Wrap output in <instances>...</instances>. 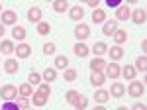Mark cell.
<instances>
[{
	"mask_svg": "<svg viewBox=\"0 0 147 110\" xmlns=\"http://www.w3.org/2000/svg\"><path fill=\"white\" fill-rule=\"evenodd\" d=\"M108 53H110V59L116 63L118 59H122V57H124V49H122L120 45H114V47H108Z\"/></svg>",
	"mask_w": 147,
	"mask_h": 110,
	"instance_id": "obj_17",
	"label": "cell"
},
{
	"mask_svg": "<svg viewBox=\"0 0 147 110\" xmlns=\"http://www.w3.org/2000/svg\"><path fill=\"white\" fill-rule=\"evenodd\" d=\"M37 92H41V94H45V96H49L51 94V87L47 85V83H41V85H37Z\"/></svg>",
	"mask_w": 147,
	"mask_h": 110,
	"instance_id": "obj_37",
	"label": "cell"
},
{
	"mask_svg": "<svg viewBox=\"0 0 147 110\" xmlns=\"http://www.w3.org/2000/svg\"><path fill=\"white\" fill-rule=\"evenodd\" d=\"M18 92H20V96H26V98H30V96L34 94V92H32V85H30V83H24V85H20Z\"/></svg>",
	"mask_w": 147,
	"mask_h": 110,
	"instance_id": "obj_29",
	"label": "cell"
},
{
	"mask_svg": "<svg viewBox=\"0 0 147 110\" xmlns=\"http://www.w3.org/2000/svg\"><path fill=\"white\" fill-rule=\"evenodd\" d=\"M16 104H18V108H20V110H26V108H30V98H26V96H18V98H16Z\"/></svg>",
	"mask_w": 147,
	"mask_h": 110,
	"instance_id": "obj_35",
	"label": "cell"
},
{
	"mask_svg": "<svg viewBox=\"0 0 147 110\" xmlns=\"http://www.w3.org/2000/svg\"><path fill=\"white\" fill-rule=\"evenodd\" d=\"M112 37H114V41H116V45H122V43H125V41H127V32L118 28V30L112 33Z\"/></svg>",
	"mask_w": 147,
	"mask_h": 110,
	"instance_id": "obj_16",
	"label": "cell"
},
{
	"mask_svg": "<svg viewBox=\"0 0 147 110\" xmlns=\"http://www.w3.org/2000/svg\"><path fill=\"white\" fill-rule=\"evenodd\" d=\"M47 100H49V96H45V94H41V92H37L35 90L34 94H32V102H34L35 106H45Z\"/></svg>",
	"mask_w": 147,
	"mask_h": 110,
	"instance_id": "obj_20",
	"label": "cell"
},
{
	"mask_svg": "<svg viewBox=\"0 0 147 110\" xmlns=\"http://www.w3.org/2000/svg\"><path fill=\"white\" fill-rule=\"evenodd\" d=\"M73 51H75V55L77 57H86V55L90 53V47L84 43H80V41H77V45L73 47Z\"/></svg>",
	"mask_w": 147,
	"mask_h": 110,
	"instance_id": "obj_15",
	"label": "cell"
},
{
	"mask_svg": "<svg viewBox=\"0 0 147 110\" xmlns=\"http://www.w3.org/2000/svg\"><path fill=\"white\" fill-rule=\"evenodd\" d=\"M0 12H4V10H2V2H0Z\"/></svg>",
	"mask_w": 147,
	"mask_h": 110,
	"instance_id": "obj_46",
	"label": "cell"
},
{
	"mask_svg": "<svg viewBox=\"0 0 147 110\" xmlns=\"http://www.w3.org/2000/svg\"><path fill=\"white\" fill-rule=\"evenodd\" d=\"M118 110H129V108H125V106H120V108H118Z\"/></svg>",
	"mask_w": 147,
	"mask_h": 110,
	"instance_id": "obj_45",
	"label": "cell"
},
{
	"mask_svg": "<svg viewBox=\"0 0 147 110\" xmlns=\"http://www.w3.org/2000/svg\"><path fill=\"white\" fill-rule=\"evenodd\" d=\"M143 92H145V85L143 83H139V81H131L129 83V87H127V94L129 96L137 98V96H143Z\"/></svg>",
	"mask_w": 147,
	"mask_h": 110,
	"instance_id": "obj_2",
	"label": "cell"
},
{
	"mask_svg": "<svg viewBox=\"0 0 147 110\" xmlns=\"http://www.w3.org/2000/svg\"><path fill=\"white\" fill-rule=\"evenodd\" d=\"M79 96H80V92H79V90H69L67 94H65V98H67L69 104H75V102L79 100Z\"/></svg>",
	"mask_w": 147,
	"mask_h": 110,
	"instance_id": "obj_31",
	"label": "cell"
},
{
	"mask_svg": "<svg viewBox=\"0 0 147 110\" xmlns=\"http://www.w3.org/2000/svg\"><path fill=\"white\" fill-rule=\"evenodd\" d=\"M49 32H51V26H49L47 22H39L37 24V33H39V35H47Z\"/></svg>",
	"mask_w": 147,
	"mask_h": 110,
	"instance_id": "obj_34",
	"label": "cell"
},
{
	"mask_svg": "<svg viewBox=\"0 0 147 110\" xmlns=\"http://www.w3.org/2000/svg\"><path fill=\"white\" fill-rule=\"evenodd\" d=\"M104 83H106V75H104V73L92 71V75H90V85L92 87H102Z\"/></svg>",
	"mask_w": 147,
	"mask_h": 110,
	"instance_id": "obj_13",
	"label": "cell"
},
{
	"mask_svg": "<svg viewBox=\"0 0 147 110\" xmlns=\"http://www.w3.org/2000/svg\"><path fill=\"white\" fill-rule=\"evenodd\" d=\"M28 83H30V85H41V75H39L37 71H30Z\"/></svg>",
	"mask_w": 147,
	"mask_h": 110,
	"instance_id": "obj_30",
	"label": "cell"
},
{
	"mask_svg": "<svg viewBox=\"0 0 147 110\" xmlns=\"http://www.w3.org/2000/svg\"><path fill=\"white\" fill-rule=\"evenodd\" d=\"M136 65H137V71H141V73H145V71H147V57H145V55H141V57H137Z\"/></svg>",
	"mask_w": 147,
	"mask_h": 110,
	"instance_id": "obj_32",
	"label": "cell"
},
{
	"mask_svg": "<svg viewBox=\"0 0 147 110\" xmlns=\"http://www.w3.org/2000/svg\"><path fill=\"white\" fill-rule=\"evenodd\" d=\"M94 110H106V108H104V106H96Z\"/></svg>",
	"mask_w": 147,
	"mask_h": 110,
	"instance_id": "obj_44",
	"label": "cell"
},
{
	"mask_svg": "<svg viewBox=\"0 0 147 110\" xmlns=\"http://www.w3.org/2000/svg\"><path fill=\"white\" fill-rule=\"evenodd\" d=\"M92 51H94V55H96V57H100V55H104L106 51H108V45L104 43V41H98V43H94Z\"/></svg>",
	"mask_w": 147,
	"mask_h": 110,
	"instance_id": "obj_28",
	"label": "cell"
},
{
	"mask_svg": "<svg viewBox=\"0 0 147 110\" xmlns=\"http://www.w3.org/2000/svg\"><path fill=\"white\" fill-rule=\"evenodd\" d=\"M69 16H71V20L79 22L80 18L84 16V8H82V6H71V8H69Z\"/></svg>",
	"mask_w": 147,
	"mask_h": 110,
	"instance_id": "obj_14",
	"label": "cell"
},
{
	"mask_svg": "<svg viewBox=\"0 0 147 110\" xmlns=\"http://www.w3.org/2000/svg\"><path fill=\"white\" fill-rule=\"evenodd\" d=\"M120 75H124V79H127V81H134L137 75V71H136V67H131V65H125L124 69H122V73Z\"/></svg>",
	"mask_w": 147,
	"mask_h": 110,
	"instance_id": "obj_24",
	"label": "cell"
},
{
	"mask_svg": "<svg viewBox=\"0 0 147 110\" xmlns=\"http://www.w3.org/2000/svg\"><path fill=\"white\" fill-rule=\"evenodd\" d=\"M120 73H122V69H120L118 63H106V67H104V75L110 79H118Z\"/></svg>",
	"mask_w": 147,
	"mask_h": 110,
	"instance_id": "obj_4",
	"label": "cell"
},
{
	"mask_svg": "<svg viewBox=\"0 0 147 110\" xmlns=\"http://www.w3.org/2000/svg\"><path fill=\"white\" fill-rule=\"evenodd\" d=\"M4 33H6V32H4V26H2V24H0V37H2V35H4Z\"/></svg>",
	"mask_w": 147,
	"mask_h": 110,
	"instance_id": "obj_43",
	"label": "cell"
},
{
	"mask_svg": "<svg viewBox=\"0 0 147 110\" xmlns=\"http://www.w3.org/2000/svg\"><path fill=\"white\" fill-rule=\"evenodd\" d=\"M26 110H34V108H26Z\"/></svg>",
	"mask_w": 147,
	"mask_h": 110,
	"instance_id": "obj_47",
	"label": "cell"
},
{
	"mask_svg": "<svg viewBox=\"0 0 147 110\" xmlns=\"http://www.w3.org/2000/svg\"><path fill=\"white\" fill-rule=\"evenodd\" d=\"M73 106H75V108H77V110H84V108H86V106H88V98L80 94V96H79V100H77V102H75Z\"/></svg>",
	"mask_w": 147,
	"mask_h": 110,
	"instance_id": "obj_33",
	"label": "cell"
},
{
	"mask_svg": "<svg viewBox=\"0 0 147 110\" xmlns=\"http://www.w3.org/2000/svg\"><path fill=\"white\" fill-rule=\"evenodd\" d=\"M55 67L57 69H67L69 67V57L67 55H57L55 57Z\"/></svg>",
	"mask_w": 147,
	"mask_h": 110,
	"instance_id": "obj_27",
	"label": "cell"
},
{
	"mask_svg": "<svg viewBox=\"0 0 147 110\" xmlns=\"http://www.w3.org/2000/svg\"><path fill=\"white\" fill-rule=\"evenodd\" d=\"M55 79H57V69H53V67H47L45 71L41 73V81H47V85L51 81H55Z\"/></svg>",
	"mask_w": 147,
	"mask_h": 110,
	"instance_id": "obj_19",
	"label": "cell"
},
{
	"mask_svg": "<svg viewBox=\"0 0 147 110\" xmlns=\"http://www.w3.org/2000/svg\"><path fill=\"white\" fill-rule=\"evenodd\" d=\"M104 20H106V12L104 10L96 8V10L92 12V22L94 24H104Z\"/></svg>",
	"mask_w": 147,
	"mask_h": 110,
	"instance_id": "obj_25",
	"label": "cell"
},
{
	"mask_svg": "<svg viewBox=\"0 0 147 110\" xmlns=\"http://www.w3.org/2000/svg\"><path fill=\"white\" fill-rule=\"evenodd\" d=\"M63 79H65V81H69V83H71V81H75V79H77V71H75V69H65Z\"/></svg>",
	"mask_w": 147,
	"mask_h": 110,
	"instance_id": "obj_36",
	"label": "cell"
},
{
	"mask_svg": "<svg viewBox=\"0 0 147 110\" xmlns=\"http://www.w3.org/2000/svg\"><path fill=\"white\" fill-rule=\"evenodd\" d=\"M86 4H88L90 8H94V10L98 8V0H86Z\"/></svg>",
	"mask_w": 147,
	"mask_h": 110,
	"instance_id": "obj_42",
	"label": "cell"
},
{
	"mask_svg": "<svg viewBox=\"0 0 147 110\" xmlns=\"http://www.w3.org/2000/svg\"><path fill=\"white\" fill-rule=\"evenodd\" d=\"M104 67H106V61H104L102 57H94V59L90 61V69H92V71H96V73H102Z\"/></svg>",
	"mask_w": 147,
	"mask_h": 110,
	"instance_id": "obj_21",
	"label": "cell"
},
{
	"mask_svg": "<svg viewBox=\"0 0 147 110\" xmlns=\"http://www.w3.org/2000/svg\"><path fill=\"white\" fill-rule=\"evenodd\" d=\"M55 49H57L55 43H45V45H43V53H45V55H53V53H55Z\"/></svg>",
	"mask_w": 147,
	"mask_h": 110,
	"instance_id": "obj_39",
	"label": "cell"
},
{
	"mask_svg": "<svg viewBox=\"0 0 147 110\" xmlns=\"http://www.w3.org/2000/svg\"><path fill=\"white\" fill-rule=\"evenodd\" d=\"M12 37H14L16 41H24V39H26V28H24V26H14Z\"/></svg>",
	"mask_w": 147,
	"mask_h": 110,
	"instance_id": "obj_22",
	"label": "cell"
},
{
	"mask_svg": "<svg viewBox=\"0 0 147 110\" xmlns=\"http://www.w3.org/2000/svg\"><path fill=\"white\" fill-rule=\"evenodd\" d=\"M131 110H147V106L143 104V102H137V104H134V108Z\"/></svg>",
	"mask_w": 147,
	"mask_h": 110,
	"instance_id": "obj_41",
	"label": "cell"
},
{
	"mask_svg": "<svg viewBox=\"0 0 147 110\" xmlns=\"http://www.w3.org/2000/svg\"><path fill=\"white\" fill-rule=\"evenodd\" d=\"M14 51H16V55H18L20 59H28V57L32 55V47H30L28 43H20V45H16Z\"/></svg>",
	"mask_w": 147,
	"mask_h": 110,
	"instance_id": "obj_7",
	"label": "cell"
},
{
	"mask_svg": "<svg viewBox=\"0 0 147 110\" xmlns=\"http://www.w3.org/2000/svg\"><path fill=\"white\" fill-rule=\"evenodd\" d=\"M120 2H122V0H106V6H108V8H120V6H122Z\"/></svg>",
	"mask_w": 147,
	"mask_h": 110,
	"instance_id": "obj_40",
	"label": "cell"
},
{
	"mask_svg": "<svg viewBox=\"0 0 147 110\" xmlns=\"http://www.w3.org/2000/svg\"><path fill=\"white\" fill-rule=\"evenodd\" d=\"M116 30H118V22L116 20H108V22L102 24V33L104 35H112Z\"/></svg>",
	"mask_w": 147,
	"mask_h": 110,
	"instance_id": "obj_12",
	"label": "cell"
},
{
	"mask_svg": "<svg viewBox=\"0 0 147 110\" xmlns=\"http://www.w3.org/2000/svg\"><path fill=\"white\" fill-rule=\"evenodd\" d=\"M28 20L34 24H39L41 22V8H37V6H32L30 10H28Z\"/></svg>",
	"mask_w": 147,
	"mask_h": 110,
	"instance_id": "obj_10",
	"label": "cell"
},
{
	"mask_svg": "<svg viewBox=\"0 0 147 110\" xmlns=\"http://www.w3.org/2000/svg\"><path fill=\"white\" fill-rule=\"evenodd\" d=\"M14 49H16V45H14V41H10V39H4V41L0 43V53L2 55L14 53Z\"/></svg>",
	"mask_w": 147,
	"mask_h": 110,
	"instance_id": "obj_18",
	"label": "cell"
},
{
	"mask_svg": "<svg viewBox=\"0 0 147 110\" xmlns=\"http://www.w3.org/2000/svg\"><path fill=\"white\" fill-rule=\"evenodd\" d=\"M131 20H134V24H145L147 20V12L143 10V8H137V10L131 12V16H129Z\"/></svg>",
	"mask_w": 147,
	"mask_h": 110,
	"instance_id": "obj_8",
	"label": "cell"
},
{
	"mask_svg": "<svg viewBox=\"0 0 147 110\" xmlns=\"http://www.w3.org/2000/svg\"><path fill=\"white\" fill-rule=\"evenodd\" d=\"M0 110H20V108H18V104H16L14 100H8V102L2 104V108H0Z\"/></svg>",
	"mask_w": 147,
	"mask_h": 110,
	"instance_id": "obj_38",
	"label": "cell"
},
{
	"mask_svg": "<svg viewBox=\"0 0 147 110\" xmlns=\"http://www.w3.org/2000/svg\"><path fill=\"white\" fill-rule=\"evenodd\" d=\"M16 20H18V14L14 10H4L2 12V26H16Z\"/></svg>",
	"mask_w": 147,
	"mask_h": 110,
	"instance_id": "obj_5",
	"label": "cell"
},
{
	"mask_svg": "<svg viewBox=\"0 0 147 110\" xmlns=\"http://www.w3.org/2000/svg\"><path fill=\"white\" fill-rule=\"evenodd\" d=\"M129 16H131V10L127 8V6H120V8H116V22H125V20H129Z\"/></svg>",
	"mask_w": 147,
	"mask_h": 110,
	"instance_id": "obj_6",
	"label": "cell"
},
{
	"mask_svg": "<svg viewBox=\"0 0 147 110\" xmlns=\"http://www.w3.org/2000/svg\"><path fill=\"white\" fill-rule=\"evenodd\" d=\"M4 71H6L8 75H14V73H18V71H20V65H18V61H16V59H6V61H4Z\"/></svg>",
	"mask_w": 147,
	"mask_h": 110,
	"instance_id": "obj_11",
	"label": "cell"
},
{
	"mask_svg": "<svg viewBox=\"0 0 147 110\" xmlns=\"http://www.w3.org/2000/svg\"><path fill=\"white\" fill-rule=\"evenodd\" d=\"M88 35H90V28H88L86 24H79V26L75 28V37H77V41H80V43H82Z\"/></svg>",
	"mask_w": 147,
	"mask_h": 110,
	"instance_id": "obj_3",
	"label": "cell"
},
{
	"mask_svg": "<svg viewBox=\"0 0 147 110\" xmlns=\"http://www.w3.org/2000/svg\"><path fill=\"white\" fill-rule=\"evenodd\" d=\"M125 94V87L122 85V83H114L112 87H110V96H114V98H122Z\"/></svg>",
	"mask_w": 147,
	"mask_h": 110,
	"instance_id": "obj_9",
	"label": "cell"
},
{
	"mask_svg": "<svg viewBox=\"0 0 147 110\" xmlns=\"http://www.w3.org/2000/svg\"><path fill=\"white\" fill-rule=\"evenodd\" d=\"M94 100H96V102H100V104H104L106 100H110V92H108V90H104V88H98V90L94 92Z\"/></svg>",
	"mask_w": 147,
	"mask_h": 110,
	"instance_id": "obj_23",
	"label": "cell"
},
{
	"mask_svg": "<svg viewBox=\"0 0 147 110\" xmlns=\"http://www.w3.org/2000/svg\"><path fill=\"white\" fill-rule=\"evenodd\" d=\"M53 10H55V12H59V14L67 12V10H69L67 0H55V2H53Z\"/></svg>",
	"mask_w": 147,
	"mask_h": 110,
	"instance_id": "obj_26",
	"label": "cell"
},
{
	"mask_svg": "<svg viewBox=\"0 0 147 110\" xmlns=\"http://www.w3.org/2000/svg\"><path fill=\"white\" fill-rule=\"evenodd\" d=\"M18 88L14 87V85H6V87L0 88V98L4 100V102H8V100H16L18 98Z\"/></svg>",
	"mask_w": 147,
	"mask_h": 110,
	"instance_id": "obj_1",
	"label": "cell"
}]
</instances>
